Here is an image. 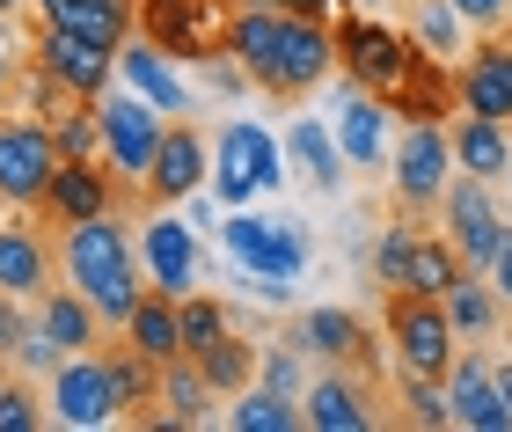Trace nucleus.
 <instances>
[{"mask_svg": "<svg viewBox=\"0 0 512 432\" xmlns=\"http://www.w3.org/2000/svg\"><path fill=\"white\" fill-rule=\"evenodd\" d=\"M37 425H44L37 396L22 389V381H8V389H0V432H37Z\"/></svg>", "mask_w": 512, "mask_h": 432, "instance_id": "obj_41", "label": "nucleus"}, {"mask_svg": "<svg viewBox=\"0 0 512 432\" xmlns=\"http://www.w3.org/2000/svg\"><path fill=\"white\" fill-rule=\"evenodd\" d=\"M286 162L300 169V184L308 191H322V198H337L344 191V147H337V132L330 125H315V118H293V132H286Z\"/></svg>", "mask_w": 512, "mask_h": 432, "instance_id": "obj_23", "label": "nucleus"}, {"mask_svg": "<svg viewBox=\"0 0 512 432\" xmlns=\"http://www.w3.org/2000/svg\"><path fill=\"white\" fill-rule=\"evenodd\" d=\"M103 367H110V389H118V418H139L147 403H161V359H147L139 345L103 352Z\"/></svg>", "mask_w": 512, "mask_h": 432, "instance_id": "obj_28", "label": "nucleus"}, {"mask_svg": "<svg viewBox=\"0 0 512 432\" xmlns=\"http://www.w3.org/2000/svg\"><path fill=\"white\" fill-rule=\"evenodd\" d=\"M220 330H235V323H227V308L213 301V293H183V345H213V337Z\"/></svg>", "mask_w": 512, "mask_h": 432, "instance_id": "obj_40", "label": "nucleus"}, {"mask_svg": "<svg viewBox=\"0 0 512 432\" xmlns=\"http://www.w3.org/2000/svg\"><path fill=\"white\" fill-rule=\"evenodd\" d=\"M235 8H286V0H235Z\"/></svg>", "mask_w": 512, "mask_h": 432, "instance_id": "obj_49", "label": "nucleus"}, {"mask_svg": "<svg viewBox=\"0 0 512 432\" xmlns=\"http://www.w3.org/2000/svg\"><path fill=\"white\" fill-rule=\"evenodd\" d=\"M454 15L469 22V30H498V22L512 15V0H454Z\"/></svg>", "mask_w": 512, "mask_h": 432, "instance_id": "obj_44", "label": "nucleus"}, {"mask_svg": "<svg viewBox=\"0 0 512 432\" xmlns=\"http://www.w3.org/2000/svg\"><path fill=\"white\" fill-rule=\"evenodd\" d=\"M395 389H403V418L410 425H454V403H447V381H432V374H395Z\"/></svg>", "mask_w": 512, "mask_h": 432, "instance_id": "obj_37", "label": "nucleus"}, {"mask_svg": "<svg viewBox=\"0 0 512 432\" xmlns=\"http://www.w3.org/2000/svg\"><path fill=\"white\" fill-rule=\"evenodd\" d=\"M139 37L161 44L169 59H220L227 52V22H235V0H139Z\"/></svg>", "mask_w": 512, "mask_h": 432, "instance_id": "obj_4", "label": "nucleus"}, {"mask_svg": "<svg viewBox=\"0 0 512 432\" xmlns=\"http://www.w3.org/2000/svg\"><path fill=\"white\" fill-rule=\"evenodd\" d=\"M293 345L308 359H330V367H359L366 381H374V359H381L374 330H366L352 308H308V315H300V330H293Z\"/></svg>", "mask_w": 512, "mask_h": 432, "instance_id": "obj_16", "label": "nucleus"}, {"mask_svg": "<svg viewBox=\"0 0 512 432\" xmlns=\"http://www.w3.org/2000/svg\"><path fill=\"white\" fill-rule=\"evenodd\" d=\"M0 367H8V359H0ZM0 389H8V374H0Z\"/></svg>", "mask_w": 512, "mask_h": 432, "instance_id": "obj_51", "label": "nucleus"}, {"mask_svg": "<svg viewBox=\"0 0 512 432\" xmlns=\"http://www.w3.org/2000/svg\"><path fill=\"white\" fill-rule=\"evenodd\" d=\"M439 235L469 257V271H491L498 242H505V213H498V198H491V176H469V169L454 176L447 198H439Z\"/></svg>", "mask_w": 512, "mask_h": 432, "instance_id": "obj_7", "label": "nucleus"}, {"mask_svg": "<svg viewBox=\"0 0 512 432\" xmlns=\"http://www.w3.org/2000/svg\"><path fill=\"white\" fill-rule=\"evenodd\" d=\"M52 140H59V154L66 162H103V118H96V96H81L66 118L52 125Z\"/></svg>", "mask_w": 512, "mask_h": 432, "instance_id": "obj_36", "label": "nucleus"}, {"mask_svg": "<svg viewBox=\"0 0 512 432\" xmlns=\"http://www.w3.org/2000/svg\"><path fill=\"white\" fill-rule=\"evenodd\" d=\"M256 381H264V389H286V396H300V345H286V352H264V359H256Z\"/></svg>", "mask_w": 512, "mask_h": 432, "instance_id": "obj_42", "label": "nucleus"}, {"mask_svg": "<svg viewBox=\"0 0 512 432\" xmlns=\"http://www.w3.org/2000/svg\"><path fill=\"white\" fill-rule=\"evenodd\" d=\"M213 184V140H205L198 118H169L154 147V169H147V198L154 206H183V198H198Z\"/></svg>", "mask_w": 512, "mask_h": 432, "instance_id": "obj_10", "label": "nucleus"}, {"mask_svg": "<svg viewBox=\"0 0 512 432\" xmlns=\"http://www.w3.org/2000/svg\"><path fill=\"white\" fill-rule=\"evenodd\" d=\"M447 403H454V425H461V432H512V403L498 396V374L483 367L476 352H454V367H447Z\"/></svg>", "mask_w": 512, "mask_h": 432, "instance_id": "obj_19", "label": "nucleus"}, {"mask_svg": "<svg viewBox=\"0 0 512 432\" xmlns=\"http://www.w3.org/2000/svg\"><path fill=\"white\" fill-rule=\"evenodd\" d=\"M96 118H103V162L118 169L125 184H147L154 147H161V132H169V110H154L139 88H103Z\"/></svg>", "mask_w": 512, "mask_h": 432, "instance_id": "obj_6", "label": "nucleus"}, {"mask_svg": "<svg viewBox=\"0 0 512 432\" xmlns=\"http://www.w3.org/2000/svg\"><path fill=\"white\" fill-rule=\"evenodd\" d=\"M498 315H505V301H498V286H491V271H469V279H461L454 293H447V323L461 330V337H491L498 330Z\"/></svg>", "mask_w": 512, "mask_h": 432, "instance_id": "obj_34", "label": "nucleus"}, {"mask_svg": "<svg viewBox=\"0 0 512 432\" xmlns=\"http://www.w3.org/2000/svg\"><path fill=\"white\" fill-rule=\"evenodd\" d=\"M22 66H30V59H22V44H15V30H8V15H0V88H8Z\"/></svg>", "mask_w": 512, "mask_h": 432, "instance_id": "obj_45", "label": "nucleus"}, {"mask_svg": "<svg viewBox=\"0 0 512 432\" xmlns=\"http://www.w3.org/2000/svg\"><path fill=\"white\" fill-rule=\"evenodd\" d=\"M30 59L44 74H59L74 96H103L110 81H118V44H96L81 30H59V22H44V37L30 44Z\"/></svg>", "mask_w": 512, "mask_h": 432, "instance_id": "obj_12", "label": "nucleus"}, {"mask_svg": "<svg viewBox=\"0 0 512 432\" xmlns=\"http://www.w3.org/2000/svg\"><path fill=\"white\" fill-rule=\"evenodd\" d=\"M0 286L22 293V301H37L52 286V249H44L37 227H0Z\"/></svg>", "mask_w": 512, "mask_h": 432, "instance_id": "obj_27", "label": "nucleus"}, {"mask_svg": "<svg viewBox=\"0 0 512 432\" xmlns=\"http://www.w3.org/2000/svg\"><path fill=\"white\" fill-rule=\"evenodd\" d=\"M410 249H417V227H410V213H403V220L381 227V249H374V279H381V286H403Z\"/></svg>", "mask_w": 512, "mask_h": 432, "instance_id": "obj_38", "label": "nucleus"}, {"mask_svg": "<svg viewBox=\"0 0 512 432\" xmlns=\"http://www.w3.org/2000/svg\"><path fill=\"white\" fill-rule=\"evenodd\" d=\"M337 0H286V15H308V22H330Z\"/></svg>", "mask_w": 512, "mask_h": 432, "instance_id": "obj_47", "label": "nucleus"}, {"mask_svg": "<svg viewBox=\"0 0 512 432\" xmlns=\"http://www.w3.org/2000/svg\"><path fill=\"white\" fill-rule=\"evenodd\" d=\"M125 345H139L147 359H161V367L191 352V345H183V301H176V293H161V286L139 293V308L125 315Z\"/></svg>", "mask_w": 512, "mask_h": 432, "instance_id": "obj_22", "label": "nucleus"}, {"mask_svg": "<svg viewBox=\"0 0 512 432\" xmlns=\"http://www.w3.org/2000/svg\"><path fill=\"white\" fill-rule=\"evenodd\" d=\"M139 257H147V286L176 293V301L198 286V235H191V220L176 206H161L147 227H139Z\"/></svg>", "mask_w": 512, "mask_h": 432, "instance_id": "obj_14", "label": "nucleus"}, {"mask_svg": "<svg viewBox=\"0 0 512 432\" xmlns=\"http://www.w3.org/2000/svg\"><path fill=\"white\" fill-rule=\"evenodd\" d=\"M37 15L44 22H59V30H81V37H96V44H125L132 37V0H37Z\"/></svg>", "mask_w": 512, "mask_h": 432, "instance_id": "obj_26", "label": "nucleus"}, {"mask_svg": "<svg viewBox=\"0 0 512 432\" xmlns=\"http://www.w3.org/2000/svg\"><path fill=\"white\" fill-rule=\"evenodd\" d=\"M381 330H388L395 367H403V374H432V381H447L454 352H461V330L447 323V301H432V293H417V286H388Z\"/></svg>", "mask_w": 512, "mask_h": 432, "instance_id": "obj_2", "label": "nucleus"}, {"mask_svg": "<svg viewBox=\"0 0 512 432\" xmlns=\"http://www.w3.org/2000/svg\"><path fill=\"white\" fill-rule=\"evenodd\" d=\"M491 286H498V301L512 308V227H505V242H498V257H491Z\"/></svg>", "mask_w": 512, "mask_h": 432, "instance_id": "obj_46", "label": "nucleus"}, {"mask_svg": "<svg viewBox=\"0 0 512 432\" xmlns=\"http://www.w3.org/2000/svg\"><path fill=\"white\" fill-rule=\"evenodd\" d=\"M161 403H169V411H161L154 425H198V418H205V403H213V381L198 374V359H191V352L161 367Z\"/></svg>", "mask_w": 512, "mask_h": 432, "instance_id": "obj_32", "label": "nucleus"}, {"mask_svg": "<svg viewBox=\"0 0 512 432\" xmlns=\"http://www.w3.org/2000/svg\"><path fill=\"white\" fill-rule=\"evenodd\" d=\"M227 425H235V432H300V425H308V411H300L286 389L249 381V389L235 396V411H227Z\"/></svg>", "mask_w": 512, "mask_h": 432, "instance_id": "obj_31", "label": "nucleus"}, {"mask_svg": "<svg viewBox=\"0 0 512 432\" xmlns=\"http://www.w3.org/2000/svg\"><path fill=\"white\" fill-rule=\"evenodd\" d=\"M491 374H498V396L512 403V359H505V367H491Z\"/></svg>", "mask_w": 512, "mask_h": 432, "instance_id": "obj_48", "label": "nucleus"}, {"mask_svg": "<svg viewBox=\"0 0 512 432\" xmlns=\"http://www.w3.org/2000/svg\"><path fill=\"white\" fill-rule=\"evenodd\" d=\"M286 140H271L264 125H220V140H213V191H220V206H249L256 191H278L286 184Z\"/></svg>", "mask_w": 512, "mask_h": 432, "instance_id": "obj_5", "label": "nucleus"}, {"mask_svg": "<svg viewBox=\"0 0 512 432\" xmlns=\"http://www.w3.org/2000/svg\"><path fill=\"white\" fill-rule=\"evenodd\" d=\"M388 169H395V206H403V213L439 206L447 184H454V140H447V125H410L403 140L388 147Z\"/></svg>", "mask_w": 512, "mask_h": 432, "instance_id": "obj_8", "label": "nucleus"}, {"mask_svg": "<svg viewBox=\"0 0 512 432\" xmlns=\"http://www.w3.org/2000/svg\"><path fill=\"white\" fill-rule=\"evenodd\" d=\"M118 74H125V88H139L154 110H169V118H191V110H198L183 66L161 52V44H147V37H125V44H118Z\"/></svg>", "mask_w": 512, "mask_h": 432, "instance_id": "obj_18", "label": "nucleus"}, {"mask_svg": "<svg viewBox=\"0 0 512 432\" xmlns=\"http://www.w3.org/2000/svg\"><path fill=\"white\" fill-rule=\"evenodd\" d=\"M52 169H59L52 125H37V118H0V198H8V206H37L44 184H52Z\"/></svg>", "mask_w": 512, "mask_h": 432, "instance_id": "obj_11", "label": "nucleus"}, {"mask_svg": "<svg viewBox=\"0 0 512 432\" xmlns=\"http://www.w3.org/2000/svg\"><path fill=\"white\" fill-rule=\"evenodd\" d=\"M469 279V257L447 242V235H417V249H410V271H403V286H417V293H432V301H447V293Z\"/></svg>", "mask_w": 512, "mask_h": 432, "instance_id": "obj_29", "label": "nucleus"}, {"mask_svg": "<svg viewBox=\"0 0 512 432\" xmlns=\"http://www.w3.org/2000/svg\"><path fill=\"white\" fill-rule=\"evenodd\" d=\"M447 140H454V169H469V176H498L512 169V125L505 118H476V110H461V118L447 125Z\"/></svg>", "mask_w": 512, "mask_h": 432, "instance_id": "obj_24", "label": "nucleus"}, {"mask_svg": "<svg viewBox=\"0 0 512 432\" xmlns=\"http://www.w3.org/2000/svg\"><path fill=\"white\" fill-rule=\"evenodd\" d=\"M388 96H374V88H359L352 74H344V103H337V118H330V132H337V147H344V162L352 169H374V162H388Z\"/></svg>", "mask_w": 512, "mask_h": 432, "instance_id": "obj_17", "label": "nucleus"}, {"mask_svg": "<svg viewBox=\"0 0 512 432\" xmlns=\"http://www.w3.org/2000/svg\"><path fill=\"white\" fill-rule=\"evenodd\" d=\"M300 411H308L315 432H374V425H381V418H374V389H366V374L352 381L344 367H337V374H322Z\"/></svg>", "mask_w": 512, "mask_h": 432, "instance_id": "obj_21", "label": "nucleus"}, {"mask_svg": "<svg viewBox=\"0 0 512 432\" xmlns=\"http://www.w3.org/2000/svg\"><path fill=\"white\" fill-rule=\"evenodd\" d=\"M52 418L59 425H81V432H96V425L118 418V389H110L103 352H66L59 359V374H52Z\"/></svg>", "mask_w": 512, "mask_h": 432, "instance_id": "obj_13", "label": "nucleus"}, {"mask_svg": "<svg viewBox=\"0 0 512 432\" xmlns=\"http://www.w3.org/2000/svg\"><path fill=\"white\" fill-rule=\"evenodd\" d=\"M330 66H337V30L330 22H308V15H286V30H278L271 59L249 74V88H264L278 103H300L308 88L330 81Z\"/></svg>", "mask_w": 512, "mask_h": 432, "instance_id": "obj_3", "label": "nucleus"}, {"mask_svg": "<svg viewBox=\"0 0 512 432\" xmlns=\"http://www.w3.org/2000/svg\"><path fill=\"white\" fill-rule=\"evenodd\" d=\"M461 30L469 22L454 15V0H410V37H417V52H432V59H447V66H461Z\"/></svg>", "mask_w": 512, "mask_h": 432, "instance_id": "obj_33", "label": "nucleus"}, {"mask_svg": "<svg viewBox=\"0 0 512 432\" xmlns=\"http://www.w3.org/2000/svg\"><path fill=\"white\" fill-rule=\"evenodd\" d=\"M308 257H315V242L300 235L293 220H271V257H264L271 279H300V271H308Z\"/></svg>", "mask_w": 512, "mask_h": 432, "instance_id": "obj_39", "label": "nucleus"}, {"mask_svg": "<svg viewBox=\"0 0 512 432\" xmlns=\"http://www.w3.org/2000/svg\"><path fill=\"white\" fill-rule=\"evenodd\" d=\"M220 242H227V257H235L242 271H264V257H271V220L249 213V206H235V213L220 220Z\"/></svg>", "mask_w": 512, "mask_h": 432, "instance_id": "obj_35", "label": "nucleus"}, {"mask_svg": "<svg viewBox=\"0 0 512 432\" xmlns=\"http://www.w3.org/2000/svg\"><path fill=\"white\" fill-rule=\"evenodd\" d=\"M15 8H22V0H0V15H15Z\"/></svg>", "mask_w": 512, "mask_h": 432, "instance_id": "obj_50", "label": "nucleus"}, {"mask_svg": "<svg viewBox=\"0 0 512 432\" xmlns=\"http://www.w3.org/2000/svg\"><path fill=\"white\" fill-rule=\"evenodd\" d=\"M454 88H461V110H476V118H505V125H512V44L483 37L476 52H461Z\"/></svg>", "mask_w": 512, "mask_h": 432, "instance_id": "obj_20", "label": "nucleus"}, {"mask_svg": "<svg viewBox=\"0 0 512 432\" xmlns=\"http://www.w3.org/2000/svg\"><path fill=\"white\" fill-rule=\"evenodd\" d=\"M66 279L103 308V323L125 330V315L139 308V293H147V257H139V242L110 213H96V220L66 227Z\"/></svg>", "mask_w": 512, "mask_h": 432, "instance_id": "obj_1", "label": "nucleus"}, {"mask_svg": "<svg viewBox=\"0 0 512 432\" xmlns=\"http://www.w3.org/2000/svg\"><path fill=\"white\" fill-rule=\"evenodd\" d=\"M410 59H417V37H395V30L359 22V15H337V66H344L359 88L395 96V81L410 74Z\"/></svg>", "mask_w": 512, "mask_h": 432, "instance_id": "obj_9", "label": "nucleus"}, {"mask_svg": "<svg viewBox=\"0 0 512 432\" xmlns=\"http://www.w3.org/2000/svg\"><path fill=\"white\" fill-rule=\"evenodd\" d=\"M110 206H118V176H110V162H66V154H59L44 198H37V213L52 220V227L96 220V213H110Z\"/></svg>", "mask_w": 512, "mask_h": 432, "instance_id": "obj_15", "label": "nucleus"}, {"mask_svg": "<svg viewBox=\"0 0 512 432\" xmlns=\"http://www.w3.org/2000/svg\"><path fill=\"white\" fill-rule=\"evenodd\" d=\"M37 323L52 330L66 352H96L103 345V308L88 301L81 286H44L37 293Z\"/></svg>", "mask_w": 512, "mask_h": 432, "instance_id": "obj_25", "label": "nucleus"}, {"mask_svg": "<svg viewBox=\"0 0 512 432\" xmlns=\"http://www.w3.org/2000/svg\"><path fill=\"white\" fill-rule=\"evenodd\" d=\"M22 330H30V323H22V293L0 286V359H15V337Z\"/></svg>", "mask_w": 512, "mask_h": 432, "instance_id": "obj_43", "label": "nucleus"}, {"mask_svg": "<svg viewBox=\"0 0 512 432\" xmlns=\"http://www.w3.org/2000/svg\"><path fill=\"white\" fill-rule=\"evenodd\" d=\"M191 359H198V374L213 381V396H242L249 381H256V345H249V337H235V330H220L213 345H198Z\"/></svg>", "mask_w": 512, "mask_h": 432, "instance_id": "obj_30", "label": "nucleus"}]
</instances>
